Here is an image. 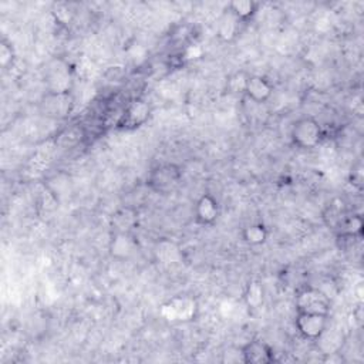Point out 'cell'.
<instances>
[{
  "mask_svg": "<svg viewBox=\"0 0 364 364\" xmlns=\"http://www.w3.org/2000/svg\"><path fill=\"white\" fill-rule=\"evenodd\" d=\"M364 233V219L360 213H351L344 218L340 228L336 230V236L338 240L343 242H353L360 240Z\"/></svg>",
  "mask_w": 364,
  "mask_h": 364,
  "instance_id": "12",
  "label": "cell"
},
{
  "mask_svg": "<svg viewBox=\"0 0 364 364\" xmlns=\"http://www.w3.org/2000/svg\"><path fill=\"white\" fill-rule=\"evenodd\" d=\"M266 291L259 280H250L243 290V301L249 310H257L264 304Z\"/></svg>",
  "mask_w": 364,
  "mask_h": 364,
  "instance_id": "17",
  "label": "cell"
},
{
  "mask_svg": "<svg viewBox=\"0 0 364 364\" xmlns=\"http://www.w3.org/2000/svg\"><path fill=\"white\" fill-rule=\"evenodd\" d=\"M247 74L246 73H236L228 80V90L233 94H243L245 90V81Z\"/></svg>",
  "mask_w": 364,
  "mask_h": 364,
  "instance_id": "20",
  "label": "cell"
},
{
  "mask_svg": "<svg viewBox=\"0 0 364 364\" xmlns=\"http://www.w3.org/2000/svg\"><path fill=\"white\" fill-rule=\"evenodd\" d=\"M294 309L296 313H317L330 316L331 299L318 286L306 284L296 290Z\"/></svg>",
  "mask_w": 364,
  "mask_h": 364,
  "instance_id": "2",
  "label": "cell"
},
{
  "mask_svg": "<svg viewBox=\"0 0 364 364\" xmlns=\"http://www.w3.org/2000/svg\"><path fill=\"white\" fill-rule=\"evenodd\" d=\"M323 138L324 129L313 117H301L291 125L290 139L300 149H314L321 144Z\"/></svg>",
  "mask_w": 364,
  "mask_h": 364,
  "instance_id": "3",
  "label": "cell"
},
{
  "mask_svg": "<svg viewBox=\"0 0 364 364\" xmlns=\"http://www.w3.org/2000/svg\"><path fill=\"white\" fill-rule=\"evenodd\" d=\"M73 95L70 92H50L47 91L40 102V109L46 117L61 119L70 115L73 109Z\"/></svg>",
  "mask_w": 364,
  "mask_h": 364,
  "instance_id": "6",
  "label": "cell"
},
{
  "mask_svg": "<svg viewBox=\"0 0 364 364\" xmlns=\"http://www.w3.org/2000/svg\"><path fill=\"white\" fill-rule=\"evenodd\" d=\"M242 240L249 246H262L269 237V230L262 222H252L242 228L240 230Z\"/></svg>",
  "mask_w": 364,
  "mask_h": 364,
  "instance_id": "16",
  "label": "cell"
},
{
  "mask_svg": "<svg viewBox=\"0 0 364 364\" xmlns=\"http://www.w3.org/2000/svg\"><path fill=\"white\" fill-rule=\"evenodd\" d=\"M330 316L317 313H296L294 327L300 337L309 341H318L328 327Z\"/></svg>",
  "mask_w": 364,
  "mask_h": 364,
  "instance_id": "5",
  "label": "cell"
},
{
  "mask_svg": "<svg viewBox=\"0 0 364 364\" xmlns=\"http://www.w3.org/2000/svg\"><path fill=\"white\" fill-rule=\"evenodd\" d=\"M273 94L272 82L259 74H247L245 81L243 95L256 104H264L270 100Z\"/></svg>",
  "mask_w": 364,
  "mask_h": 364,
  "instance_id": "10",
  "label": "cell"
},
{
  "mask_svg": "<svg viewBox=\"0 0 364 364\" xmlns=\"http://www.w3.org/2000/svg\"><path fill=\"white\" fill-rule=\"evenodd\" d=\"M138 210L132 206H124L117 209L109 218L111 233L119 232H134L138 226Z\"/></svg>",
  "mask_w": 364,
  "mask_h": 364,
  "instance_id": "11",
  "label": "cell"
},
{
  "mask_svg": "<svg viewBox=\"0 0 364 364\" xmlns=\"http://www.w3.org/2000/svg\"><path fill=\"white\" fill-rule=\"evenodd\" d=\"M240 24L242 23L236 17H233L229 11L225 10V13L219 21V26H218L219 38L223 41H232L237 36Z\"/></svg>",
  "mask_w": 364,
  "mask_h": 364,
  "instance_id": "18",
  "label": "cell"
},
{
  "mask_svg": "<svg viewBox=\"0 0 364 364\" xmlns=\"http://www.w3.org/2000/svg\"><path fill=\"white\" fill-rule=\"evenodd\" d=\"M245 364H270L276 361L273 347L260 338H253L240 346Z\"/></svg>",
  "mask_w": 364,
  "mask_h": 364,
  "instance_id": "7",
  "label": "cell"
},
{
  "mask_svg": "<svg viewBox=\"0 0 364 364\" xmlns=\"http://www.w3.org/2000/svg\"><path fill=\"white\" fill-rule=\"evenodd\" d=\"M183 179V171L178 164L164 162L154 166L146 176V186L158 195H169L175 192Z\"/></svg>",
  "mask_w": 364,
  "mask_h": 364,
  "instance_id": "1",
  "label": "cell"
},
{
  "mask_svg": "<svg viewBox=\"0 0 364 364\" xmlns=\"http://www.w3.org/2000/svg\"><path fill=\"white\" fill-rule=\"evenodd\" d=\"M260 4L255 0H233L226 4V11L236 17L240 23L250 21L259 11Z\"/></svg>",
  "mask_w": 364,
  "mask_h": 364,
  "instance_id": "14",
  "label": "cell"
},
{
  "mask_svg": "<svg viewBox=\"0 0 364 364\" xmlns=\"http://www.w3.org/2000/svg\"><path fill=\"white\" fill-rule=\"evenodd\" d=\"M151 114L152 107L145 98H134L124 108L115 128L119 131H135L148 122Z\"/></svg>",
  "mask_w": 364,
  "mask_h": 364,
  "instance_id": "4",
  "label": "cell"
},
{
  "mask_svg": "<svg viewBox=\"0 0 364 364\" xmlns=\"http://www.w3.org/2000/svg\"><path fill=\"white\" fill-rule=\"evenodd\" d=\"M138 250V240L134 232L111 233L108 252L117 260H127Z\"/></svg>",
  "mask_w": 364,
  "mask_h": 364,
  "instance_id": "9",
  "label": "cell"
},
{
  "mask_svg": "<svg viewBox=\"0 0 364 364\" xmlns=\"http://www.w3.org/2000/svg\"><path fill=\"white\" fill-rule=\"evenodd\" d=\"M16 63V51L7 38H1L0 41V64L3 70H10Z\"/></svg>",
  "mask_w": 364,
  "mask_h": 364,
  "instance_id": "19",
  "label": "cell"
},
{
  "mask_svg": "<svg viewBox=\"0 0 364 364\" xmlns=\"http://www.w3.org/2000/svg\"><path fill=\"white\" fill-rule=\"evenodd\" d=\"M220 216V205L210 193L200 195L193 205V219L200 226H212Z\"/></svg>",
  "mask_w": 364,
  "mask_h": 364,
  "instance_id": "8",
  "label": "cell"
},
{
  "mask_svg": "<svg viewBox=\"0 0 364 364\" xmlns=\"http://www.w3.org/2000/svg\"><path fill=\"white\" fill-rule=\"evenodd\" d=\"M347 215L348 210L346 209L344 203L340 199H334L326 205L323 210V222L328 229L336 232Z\"/></svg>",
  "mask_w": 364,
  "mask_h": 364,
  "instance_id": "15",
  "label": "cell"
},
{
  "mask_svg": "<svg viewBox=\"0 0 364 364\" xmlns=\"http://www.w3.org/2000/svg\"><path fill=\"white\" fill-rule=\"evenodd\" d=\"M48 91L50 92H70L71 87V74L67 65H57L50 68L48 77Z\"/></svg>",
  "mask_w": 364,
  "mask_h": 364,
  "instance_id": "13",
  "label": "cell"
}]
</instances>
